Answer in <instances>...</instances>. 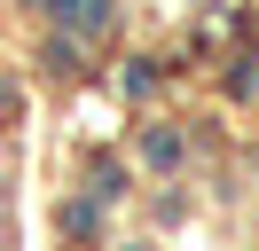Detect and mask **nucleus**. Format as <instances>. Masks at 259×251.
Masks as SVG:
<instances>
[{
  "label": "nucleus",
  "instance_id": "f257e3e1",
  "mask_svg": "<svg viewBox=\"0 0 259 251\" xmlns=\"http://www.w3.org/2000/svg\"><path fill=\"white\" fill-rule=\"evenodd\" d=\"M55 8H63V16H71V24H87V31H95V24H102V16H110V0H55Z\"/></svg>",
  "mask_w": 259,
  "mask_h": 251
}]
</instances>
